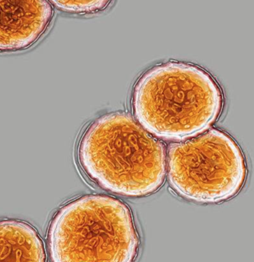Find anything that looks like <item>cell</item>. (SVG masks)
I'll use <instances>...</instances> for the list:
<instances>
[{"mask_svg": "<svg viewBox=\"0 0 254 262\" xmlns=\"http://www.w3.org/2000/svg\"><path fill=\"white\" fill-rule=\"evenodd\" d=\"M78 160L87 177L107 191L127 196L149 195L165 180V147L130 115L98 118L82 134Z\"/></svg>", "mask_w": 254, "mask_h": 262, "instance_id": "obj_1", "label": "cell"}, {"mask_svg": "<svg viewBox=\"0 0 254 262\" xmlns=\"http://www.w3.org/2000/svg\"><path fill=\"white\" fill-rule=\"evenodd\" d=\"M132 105L136 119L149 134L183 140L216 122L222 111L223 95L206 70L171 61L156 65L139 78Z\"/></svg>", "mask_w": 254, "mask_h": 262, "instance_id": "obj_2", "label": "cell"}, {"mask_svg": "<svg viewBox=\"0 0 254 262\" xmlns=\"http://www.w3.org/2000/svg\"><path fill=\"white\" fill-rule=\"evenodd\" d=\"M48 243L52 262H134L139 237L127 205L90 194L59 209L49 226Z\"/></svg>", "mask_w": 254, "mask_h": 262, "instance_id": "obj_3", "label": "cell"}, {"mask_svg": "<svg viewBox=\"0 0 254 262\" xmlns=\"http://www.w3.org/2000/svg\"><path fill=\"white\" fill-rule=\"evenodd\" d=\"M167 170L172 189L201 204L228 201L240 191L247 178L240 147L227 133L217 129L173 144Z\"/></svg>", "mask_w": 254, "mask_h": 262, "instance_id": "obj_4", "label": "cell"}, {"mask_svg": "<svg viewBox=\"0 0 254 262\" xmlns=\"http://www.w3.org/2000/svg\"><path fill=\"white\" fill-rule=\"evenodd\" d=\"M53 16L47 1H0V52L22 50L37 42Z\"/></svg>", "mask_w": 254, "mask_h": 262, "instance_id": "obj_5", "label": "cell"}, {"mask_svg": "<svg viewBox=\"0 0 254 262\" xmlns=\"http://www.w3.org/2000/svg\"><path fill=\"white\" fill-rule=\"evenodd\" d=\"M0 262H46L37 231L23 221H0Z\"/></svg>", "mask_w": 254, "mask_h": 262, "instance_id": "obj_6", "label": "cell"}, {"mask_svg": "<svg viewBox=\"0 0 254 262\" xmlns=\"http://www.w3.org/2000/svg\"><path fill=\"white\" fill-rule=\"evenodd\" d=\"M50 3L61 11L69 13H92L102 9L108 4V2H74L52 1Z\"/></svg>", "mask_w": 254, "mask_h": 262, "instance_id": "obj_7", "label": "cell"}]
</instances>
